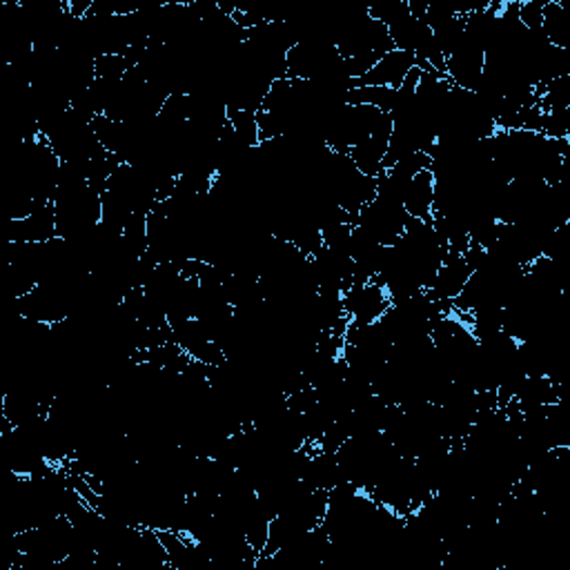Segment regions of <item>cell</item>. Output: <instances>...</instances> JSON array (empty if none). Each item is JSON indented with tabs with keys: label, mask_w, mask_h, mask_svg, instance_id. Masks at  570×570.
<instances>
[{
	"label": "cell",
	"mask_w": 570,
	"mask_h": 570,
	"mask_svg": "<svg viewBox=\"0 0 570 570\" xmlns=\"http://www.w3.org/2000/svg\"><path fill=\"white\" fill-rule=\"evenodd\" d=\"M408 221L410 216L406 214L404 203L374 197L368 206L361 208L355 225L370 234L376 244L391 248L404 236Z\"/></svg>",
	"instance_id": "cell-1"
},
{
	"label": "cell",
	"mask_w": 570,
	"mask_h": 570,
	"mask_svg": "<svg viewBox=\"0 0 570 570\" xmlns=\"http://www.w3.org/2000/svg\"><path fill=\"white\" fill-rule=\"evenodd\" d=\"M391 306L393 301L388 293L384 290V285H379L376 281L357 283L350 290L344 293V308L350 321L348 325H355V327L379 321L391 310Z\"/></svg>",
	"instance_id": "cell-2"
},
{
	"label": "cell",
	"mask_w": 570,
	"mask_h": 570,
	"mask_svg": "<svg viewBox=\"0 0 570 570\" xmlns=\"http://www.w3.org/2000/svg\"><path fill=\"white\" fill-rule=\"evenodd\" d=\"M54 239H59V223L52 203L36 208L23 219H10L3 223L5 244H47Z\"/></svg>",
	"instance_id": "cell-3"
},
{
	"label": "cell",
	"mask_w": 570,
	"mask_h": 570,
	"mask_svg": "<svg viewBox=\"0 0 570 570\" xmlns=\"http://www.w3.org/2000/svg\"><path fill=\"white\" fill-rule=\"evenodd\" d=\"M395 121L391 114H384V119L379 121L376 129L359 140L357 146L348 152L350 161L357 165V170L370 178H379V174L384 172V161L388 154L391 136H393Z\"/></svg>",
	"instance_id": "cell-4"
},
{
	"label": "cell",
	"mask_w": 570,
	"mask_h": 570,
	"mask_svg": "<svg viewBox=\"0 0 570 570\" xmlns=\"http://www.w3.org/2000/svg\"><path fill=\"white\" fill-rule=\"evenodd\" d=\"M474 268L472 261L459 252H448L444 257V263L433 281L431 288L425 290V295L431 297L433 301H444V303H453L459 293L463 290V285L468 283V278L474 274Z\"/></svg>",
	"instance_id": "cell-5"
},
{
	"label": "cell",
	"mask_w": 570,
	"mask_h": 570,
	"mask_svg": "<svg viewBox=\"0 0 570 570\" xmlns=\"http://www.w3.org/2000/svg\"><path fill=\"white\" fill-rule=\"evenodd\" d=\"M435 199H437V183L433 170H421L419 174L412 176L404 193V210L410 219L433 223L435 214Z\"/></svg>",
	"instance_id": "cell-6"
},
{
	"label": "cell",
	"mask_w": 570,
	"mask_h": 570,
	"mask_svg": "<svg viewBox=\"0 0 570 570\" xmlns=\"http://www.w3.org/2000/svg\"><path fill=\"white\" fill-rule=\"evenodd\" d=\"M417 67V57L412 52L393 50L374 63V67L355 85H376V87H393L399 89L406 76Z\"/></svg>",
	"instance_id": "cell-7"
},
{
	"label": "cell",
	"mask_w": 570,
	"mask_h": 570,
	"mask_svg": "<svg viewBox=\"0 0 570 570\" xmlns=\"http://www.w3.org/2000/svg\"><path fill=\"white\" fill-rule=\"evenodd\" d=\"M544 38L557 50L570 52V12L559 0H546L542 16Z\"/></svg>",
	"instance_id": "cell-8"
},
{
	"label": "cell",
	"mask_w": 570,
	"mask_h": 570,
	"mask_svg": "<svg viewBox=\"0 0 570 570\" xmlns=\"http://www.w3.org/2000/svg\"><path fill=\"white\" fill-rule=\"evenodd\" d=\"M346 106H368L393 116L397 108V89L376 85H352L346 97Z\"/></svg>",
	"instance_id": "cell-9"
},
{
	"label": "cell",
	"mask_w": 570,
	"mask_h": 570,
	"mask_svg": "<svg viewBox=\"0 0 570 570\" xmlns=\"http://www.w3.org/2000/svg\"><path fill=\"white\" fill-rule=\"evenodd\" d=\"M544 5H546V0H526V3H519L517 21L521 23V27L529 32H542Z\"/></svg>",
	"instance_id": "cell-10"
}]
</instances>
